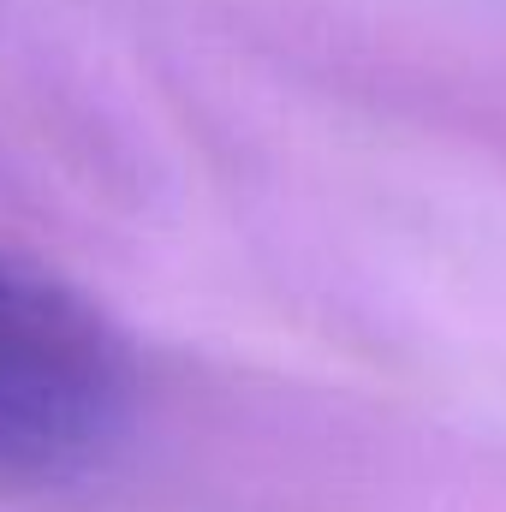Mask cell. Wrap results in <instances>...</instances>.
<instances>
[{
	"instance_id": "obj_1",
	"label": "cell",
	"mask_w": 506,
	"mask_h": 512,
	"mask_svg": "<svg viewBox=\"0 0 506 512\" xmlns=\"http://www.w3.org/2000/svg\"><path fill=\"white\" fill-rule=\"evenodd\" d=\"M137 364L72 286L0 256V477H66L126 441Z\"/></svg>"
}]
</instances>
